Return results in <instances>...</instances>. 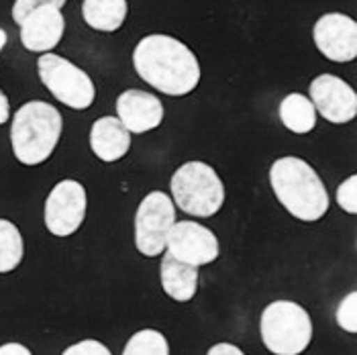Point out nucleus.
Masks as SVG:
<instances>
[{"label":"nucleus","mask_w":357,"mask_h":355,"mask_svg":"<svg viewBox=\"0 0 357 355\" xmlns=\"http://www.w3.org/2000/svg\"><path fill=\"white\" fill-rule=\"evenodd\" d=\"M139 78L167 96H186L200 82V63L192 50L169 35H147L133 52Z\"/></svg>","instance_id":"nucleus-1"},{"label":"nucleus","mask_w":357,"mask_h":355,"mask_svg":"<svg viewBox=\"0 0 357 355\" xmlns=\"http://www.w3.org/2000/svg\"><path fill=\"white\" fill-rule=\"evenodd\" d=\"M261 341L274 355H301L312 341V321L301 304L275 301L261 315Z\"/></svg>","instance_id":"nucleus-5"},{"label":"nucleus","mask_w":357,"mask_h":355,"mask_svg":"<svg viewBox=\"0 0 357 355\" xmlns=\"http://www.w3.org/2000/svg\"><path fill=\"white\" fill-rule=\"evenodd\" d=\"M270 184L278 202L294 219L314 222L329 213V192L312 165L301 158L275 160L270 167Z\"/></svg>","instance_id":"nucleus-2"},{"label":"nucleus","mask_w":357,"mask_h":355,"mask_svg":"<svg viewBox=\"0 0 357 355\" xmlns=\"http://www.w3.org/2000/svg\"><path fill=\"white\" fill-rule=\"evenodd\" d=\"M63 129L59 110L43 100H31L13 116L10 145L15 158L23 165L47 162L55 151Z\"/></svg>","instance_id":"nucleus-3"},{"label":"nucleus","mask_w":357,"mask_h":355,"mask_svg":"<svg viewBox=\"0 0 357 355\" xmlns=\"http://www.w3.org/2000/svg\"><path fill=\"white\" fill-rule=\"evenodd\" d=\"M165 249L174 259L200 268L213 264L219 257V239L204 225H198L194 220H180L174 222Z\"/></svg>","instance_id":"nucleus-9"},{"label":"nucleus","mask_w":357,"mask_h":355,"mask_svg":"<svg viewBox=\"0 0 357 355\" xmlns=\"http://www.w3.org/2000/svg\"><path fill=\"white\" fill-rule=\"evenodd\" d=\"M0 355H33L25 345L21 343H4L0 345Z\"/></svg>","instance_id":"nucleus-25"},{"label":"nucleus","mask_w":357,"mask_h":355,"mask_svg":"<svg viewBox=\"0 0 357 355\" xmlns=\"http://www.w3.org/2000/svg\"><path fill=\"white\" fill-rule=\"evenodd\" d=\"M10 116V105H8V98L6 94L0 90V125H4Z\"/></svg>","instance_id":"nucleus-26"},{"label":"nucleus","mask_w":357,"mask_h":355,"mask_svg":"<svg viewBox=\"0 0 357 355\" xmlns=\"http://www.w3.org/2000/svg\"><path fill=\"white\" fill-rule=\"evenodd\" d=\"M164 105L158 96L145 90H125L116 98V119L129 133H147L162 125L164 121Z\"/></svg>","instance_id":"nucleus-13"},{"label":"nucleus","mask_w":357,"mask_h":355,"mask_svg":"<svg viewBox=\"0 0 357 355\" xmlns=\"http://www.w3.org/2000/svg\"><path fill=\"white\" fill-rule=\"evenodd\" d=\"M86 188L76 180L57 182L45 200V227L55 237L74 235L86 219Z\"/></svg>","instance_id":"nucleus-8"},{"label":"nucleus","mask_w":357,"mask_h":355,"mask_svg":"<svg viewBox=\"0 0 357 355\" xmlns=\"http://www.w3.org/2000/svg\"><path fill=\"white\" fill-rule=\"evenodd\" d=\"M310 103L329 123L343 125L357 114L356 90L335 74H321L310 84Z\"/></svg>","instance_id":"nucleus-10"},{"label":"nucleus","mask_w":357,"mask_h":355,"mask_svg":"<svg viewBox=\"0 0 357 355\" xmlns=\"http://www.w3.org/2000/svg\"><path fill=\"white\" fill-rule=\"evenodd\" d=\"M25 243L19 227L6 219H0V273L13 272L23 262Z\"/></svg>","instance_id":"nucleus-18"},{"label":"nucleus","mask_w":357,"mask_h":355,"mask_svg":"<svg viewBox=\"0 0 357 355\" xmlns=\"http://www.w3.org/2000/svg\"><path fill=\"white\" fill-rule=\"evenodd\" d=\"M172 196L174 204L184 213L208 219L225 204V186L213 165L188 162L180 165L172 176Z\"/></svg>","instance_id":"nucleus-4"},{"label":"nucleus","mask_w":357,"mask_h":355,"mask_svg":"<svg viewBox=\"0 0 357 355\" xmlns=\"http://www.w3.org/2000/svg\"><path fill=\"white\" fill-rule=\"evenodd\" d=\"M278 112H280L282 125L296 135L310 133L317 125V110L312 107L310 98L298 94V92L284 96Z\"/></svg>","instance_id":"nucleus-17"},{"label":"nucleus","mask_w":357,"mask_h":355,"mask_svg":"<svg viewBox=\"0 0 357 355\" xmlns=\"http://www.w3.org/2000/svg\"><path fill=\"white\" fill-rule=\"evenodd\" d=\"M337 323L343 331L349 333H357V294L349 292L337 308Z\"/></svg>","instance_id":"nucleus-20"},{"label":"nucleus","mask_w":357,"mask_h":355,"mask_svg":"<svg viewBox=\"0 0 357 355\" xmlns=\"http://www.w3.org/2000/svg\"><path fill=\"white\" fill-rule=\"evenodd\" d=\"M37 72L43 86L70 109H88L96 98V88L90 76L70 59L55 54H43L37 61Z\"/></svg>","instance_id":"nucleus-6"},{"label":"nucleus","mask_w":357,"mask_h":355,"mask_svg":"<svg viewBox=\"0 0 357 355\" xmlns=\"http://www.w3.org/2000/svg\"><path fill=\"white\" fill-rule=\"evenodd\" d=\"M206 355H245L237 345H233V343H217V345H213L211 349H208V354Z\"/></svg>","instance_id":"nucleus-24"},{"label":"nucleus","mask_w":357,"mask_h":355,"mask_svg":"<svg viewBox=\"0 0 357 355\" xmlns=\"http://www.w3.org/2000/svg\"><path fill=\"white\" fill-rule=\"evenodd\" d=\"M61 355H112L107 345H102L100 341L94 339H84L76 345H70Z\"/></svg>","instance_id":"nucleus-23"},{"label":"nucleus","mask_w":357,"mask_h":355,"mask_svg":"<svg viewBox=\"0 0 357 355\" xmlns=\"http://www.w3.org/2000/svg\"><path fill=\"white\" fill-rule=\"evenodd\" d=\"M123 355H169V345L160 331L143 328L127 341Z\"/></svg>","instance_id":"nucleus-19"},{"label":"nucleus","mask_w":357,"mask_h":355,"mask_svg":"<svg viewBox=\"0 0 357 355\" xmlns=\"http://www.w3.org/2000/svg\"><path fill=\"white\" fill-rule=\"evenodd\" d=\"M90 147L100 162H119L131 149V133L116 116H100L90 129Z\"/></svg>","instance_id":"nucleus-14"},{"label":"nucleus","mask_w":357,"mask_h":355,"mask_svg":"<svg viewBox=\"0 0 357 355\" xmlns=\"http://www.w3.org/2000/svg\"><path fill=\"white\" fill-rule=\"evenodd\" d=\"M21 27V41L27 52L35 54H50L63 37L66 19L61 15V8L43 4L31 10L23 19Z\"/></svg>","instance_id":"nucleus-12"},{"label":"nucleus","mask_w":357,"mask_h":355,"mask_svg":"<svg viewBox=\"0 0 357 355\" xmlns=\"http://www.w3.org/2000/svg\"><path fill=\"white\" fill-rule=\"evenodd\" d=\"M337 204L349 213L356 215L357 213V176H349L345 182L339 184L337 188Z\"/></svg>","instance_id":"nucleus-21"},{"label":"nucleus","mask_w":357,"mask_h":355,"mask_svg":"<svg viewBox=\"0 0 357 355\" xmlns=\"http://www.w3.org/2000/svg\"><path fill=\"white\" fill-rule=\"evenodd\" d=\"M176 222L174 200L155 190L149 192L135 213V247L145 257H158L165 251L167 235Z\"/></svg>","instance_id":"nucleus-7"},{"label":"nucleus","mask_w":357,"mask_h":355,"mask_svg":"<svg viewBox=\"0 0 357 355\" xmlns=\"http://www.w3.org/2000/svg\"><path fill=\"white\" fill-rule=\"evenodd\" d=\"M162 288L174 301H192L198 292V268L174 259L165 251L164 259H162Z\"/></svg>","instance_id":"nucleus-15"},{"label":"nucleus","mask_w":357,"mask_h":355,"mask_svg":"<svg viewBox=\"0 0 357 355\" xmlns=\"http://www.w3.org/2000/svg\"><path fill=\"white\" fill-rule=\"evenodd\" d=\"M68 0H15L13 4V21L17 25L23 23V19L27 17L31 10H35L37 6H43V4H52V6H57L61 8Z\"/></svg>","instance_id":"nucleus-22"},{"label":"nucleus","mask_w":357,"mask_h":355,"mask_svg":"<svg viewBox=\"0 0 357 355\" xmlns=\"http://www.w3.org/2000/svg\"><path fill=\"white\" fill-rule=\"evenodd\" d=\"M4 45H6V31H2V29H0V54H2Z\"/></svg>","instance_id":"nucleus-27"},{"label":"nucleus","mask_w":357,"mask_h":355,"mask_svg":"<svg viewBox=\"0 0 357 355\" xmlns=\"http://www.w3.org/2000/svg\"><path fill=\"white\" fill-rule=\"evenodd\" d=\"M314 45L331 61L347 63L357 57V23L341 13L323 15L312 29Z\"/></svg>","instance_id":"nucleus-11"},{"label":"nucleus","mask_w":357,"mask_h":355,"mask_svg":"<svg viewBox=\"0 0 357 355\" xmlns=\"http://www.w3.org/2000/svg\"><path fill=\"white\" fill-rule=\"evenodd\" d=\"M129 13L127 0H84L82 17L94 31L114 33L123 27Z\"/></svg>","instance_id":"nucleus-16"}]
</instances>
